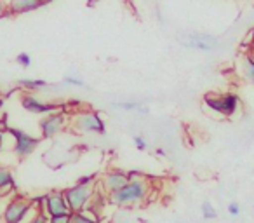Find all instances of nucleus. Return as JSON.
<instances>
[{"instance_id":"f257e3e1","label":"nucleus","mask_w":254,"mask_h":223,"mask_svg":"<svg viewBox=\"0 0 254 223\" xmlns=\"http://www.w3.org/2000/svg\"><path fill=\"white\" fill-rule=\"evenodd\" d=\"M150 195V183L143 176H136L131 173V180L127 181L120 190L110 194V202L119 208H127V206L141 204Z\"/></svg>"},{"instance_id":"5701e85b","label":"nucleus","mask_w":254,"mask_h":223,"mask_svg":"<svg viewBox=\"0 0 254 223\" xmlns=\"http://www.w3.org/2000/svg\"><path fill=\"white\" fill-rule=\"evenodd\" d=\"M228 215L230 216H239L240 215V206H239V202H230V204H228Z\"/></svg>"},{"instance_id":"4be33fe9","label":"nucleus","mask_w":254,"mask_h":223,"mask_svg":"<svg viewBox=\"0 0 254 223\" xmlns=\"http://www.w3.org/2000/svg\"><path fill=\"white\" fill-rule=\"evenodd\" d=\"M132 142H134V147L138 150H146V140L143 138V136H134V138H132Z\"/></svg>"},{"instance_id":"393cba45","label":"nucleus","mask_w":254,"mask_h":223,"mask_svg":"<svg viewBox=\"0 0 254 223\" xmlns=\"http://www.w3.org/2000/svg\"><path fill=\"white\" fill-rule=\"evenodd\" d=\"M5 11H7V7H5V4L2 2V0H0V16H4Z\"/></svg>"},{"instance_id":"4468645a","label":"nucleus","mask_w":254,"mask_h":223,"mask_svg":"<svg viewBox=\"0 0 254 223\" xmlns=\"http://www.w3.org/2000/svg\"><path fill=\"white\" fill-rule=\"evenodd\" d=\"M18 85L21 89H26L28 92L44 91V89L49 87V84L46 80H40V78H21V80H18Z\"/></svg>"},{"instance_id":"f3484780","label":"nucleus","mask_w":254,"mask_h":223,"mask_svg":"<svg viewBox=\"0 0 254 223\" xmlns=\"http://www.w3.org/2000/svg\"><path fill=\"white\" fill-rule=\"evenodd\" d=\"M70 223H99V220L87 211H78L70 213Z\"/></svg>"},{"instance_id":"aec40b11","label":"nucleus","mask_w":254,"mask_h":223,"mask_svg":"<svg viewBox=\"0 0 254 223\" xmlns=\"http://www.w3.org/2000/svg\"><path fill=\"white\" fill-rule=\"evenodd\" d=\"M63 82L66 85H73V87H84V80L82 78H78V77H71V75H66V77L63 78Z\"/></svg>"},{"instance_id":"7ed1b4c3","label":"nucleus","mask_w":254,"mask_h":223,"mask_svg":"<svg viewBox=\"0 0 254 223\" xmlns=\"http://www.w3.org/2000/svg\"><path fill=\"white\" fill-rule=\"evenodd\" d=\"M96 183L98 181H77L73 187L63 190V195L66 199V204L70 208V213L84 211L91 204L92 197L96 195Z\"/></svg>"},{"instance_id":"1a4fd4ad","label":"nucleus","mask_w":254,"mask_h":223,"mask_svg":"<svg viewBox=\"0 0 254 223\" xmlns=\"http://www.w3.org/2000/svg\"><path fill=\"white\" fill-rule=\"evenodd\" d=\"M40 202H42L40 209H42L47 216L70 215V208H68L63 192H51V194H46L40 199Z\"/></svg>"},{"instance_id":"412c9836","label":"nucleus","mask_w":254,"mask_h":223,"mask_svg":"<svg viewBox=\"0 0 254 223\" xmlns=\"http://www.w3.org/2000/svg\"><path fill=\"white\" fill-rule=\"evenodd\" d=\"M49 223H70V215L49 216Z\"/></svg>"},{"instance_id":"a211bd4d","label":"nucleus","mask_w":254,"mask_h":223,"mask_svg":"<svg viewBox=\"0 0 254 223\" xmlns=\"http://www.w3.org/2000/svg\"><path fill=\"white\" fill-rule=\"evenodd\" d=\"M200 213L204 220H216L218 218V211H216L214 204L211 201H204L200 206Z\"/></svg>"},{"instance_id":"a878e982","label":"nucleus","mask_w":254,"mask_h":223,"mask_svg":"<svg viewBox=\"0 0 254 223\" xmlns=\"http://www.w3.org/2000/svg\"><path fill=\"white\" fill-rule=\"evenodd\" d=\"M40 2H42V5H44V4H49V2H53V0H40Z\"/></svg>"},{"instance_id":"6ab92c4d","label":"nucleus","mask_w":254,"mask_h":223,"mask_svg":"<svg viewBox=\"0 0 254 223\" xmlns=\"http://www.w3.org/2000/svg\"><path fill=\"white\" fill-rule=\"evenodd\" d=\"M16 63L19 65V67L23 68H30V65H32V56H30L28 53H21L16 56Z\"/></svg>"},{"instance_id":"6e6552de","label":"nucleus","mask_w":254,"mask_h":223,"mask_svg":"<svg viewBox=\"0 0 254 223\" xmlns=\"http://www.w3.org/2000/svg\"><path fill=\"white\" fill-rule=\"evenodd\" d=\"M21 106L26 110V112L35 114V115H47V114H53V112H58V110H60V105H58V103L40 99L37 94L28 92V91L21 96Z\"/></svg>"},{"instance_id":"9b49d317","label":"nucleus","mask_w":254,"mask_h":223,"mask_svg":"<svg viewBox=\"0 0 254 223\" xmlns=\"http://www.w3.org/2000/svg\"><path fill=\"white\" fill-rule=\"evenodd\" d=\"M131 180V173H126V171H120V169H112L108 173H105L101 176V187L106 194H113V192L120 190L124 185H127V181Z\"/></svg>"},{"instance_id":"2eb2a0df","label":"nucleus","mask_w":254,"mask_h":223,"mask_svg":"<svg viewBox=\"0 0 254 223\" xmlns=\"http://www.w3.org/2000/svg\"><path fill=\"white\" fill-rule=\"evenodd\" d=\"M113 106L124 110V112H138V114H145V115L148 114V108L141 101H115Z\"/></svg>"},{"instance_id":"dca6fc26","label":"nucleus","mask_w":254,"mask_h":223,"mask_svg":"<svg viewBox=\"0 0 254 223\" xmlns=\"http://www.w3.org/2000/svg\"><path fill=\"white\" fill-rule=\"evenodd\" d=\"M242 75L247 82L254 84V53L246 54L242 58Z\"/></svg>"},{"instance_id":"bb28decb","label":"nucleus","mask_w":254,"mask_h":223,"mask_svg":"<svg viewBox=\"0 0 254 223\" xmlns=\"http://www.w3.org/2000/svg\"><path fill=\"white\" fill-rule=\"evenodd\" d=\"M2 211H4V208H0V223H2Z\"/></svg>"},{"instance_id":"b1692460","label":"nucleus","mask_w":254,"mask_h":223,"mask_svg":"<svg viewBox=\"0 0 254 223\" xmlns=\"http://www.w3.org/2000/svg\"><path fill=\"white\" fill-rule=\"evenodd\" d=\"M4 136H5V131H0V152L4 150Z\"/></svg>"},{"instance_id":"f8f14e48","label":"nucleus","mask_w":254,"mask_h":223,"mask_svg":"<svg viewBox=\"0 0 254 223\" xmlns=\"http://www.w3.org/2000/svg\"><path fill=\"white\" fill-rule=\"evenodd\" d=\"M42 5L40 0H9L7 11L12 14H25V12L35 11Z\"/></svg>"},{"instance_id":"9d476101","label":"nucleus","mask_w":254,"mask_h":223,"mask_svg":"<svg viewBox=\"0 0 254 223\" xmlns=\"http://www.w3.org/2000/svg\"><path fill=\"white\" fill-rule=\"evenodd\" d=\"M64 129V115L61 112H53V114L44 115L40 121V133L44 140H53Z\"/></svg>"},{"instance_id":"ddd939ff","label":"nucleus","mask_w":254,"mask_h":223,"mask_svg":"<svg viewBox=\"0 0 254 223\" xmlns=\"http://www.w3.org/2000/svg\"><path fill=\"white\" fill-rule=\"evenodd\" d=\"M14 188V176L9 169L0 167V199L5 197Z\"/></svg>"},{"instance_id":"423d86ee","label":"nucleus","mask_w":254,"mask_h":223,"mask_svg":"<svg viewBox=\"0 0 254 223\" xmlns=\"http://www.w3.org/2000/svg\"><path fill=\"white\" fill-rule=\"evenodd\" d=\"M7 131H9V135L12 136V142H14L12 152H14L19 159H25V157L32 155L37 150V147L40 145V138H35V136L28 135V133L21 131V129L9 128Z\"/></svg>"},{"instance_id":"20e7f679","label":"nucleus","mask_w":254,"mask_h":223,"mask_svg":"<svg viewBox=\"0 0 254 223\" xmlns=\"http://www.w3.org/2000/svg\"><path fill=\"white\" fill-rule=\"evenodd\" d=\"M204 105L211 112L219 114L223 117H232L235 115L237 108L240 105V99L235 92H219V94H205Z\"/></svg>"},{"instance_id":"0eeeda50","label":"nucleus","mask_w":254,"mask_h":223,"mask_svg":"<svg viewBox=\"0 0 254 223\" xmlns=\"http://www.w3.org/2000/svg\"><path fill=\"white\" fill-rule=\"evenodd\" d=\"M180 44L188 49H198V51H216L221 47L219 40L207 33H197V32H187L180 35Z\"/></svg>"},{"instance_id":"39448f33","label":"nucleus","mask_w":254,"mask_h":223,"mask_svg":"<svg viewBox=\"0 0 254 223\" xmlns=\"http://www.w3.org/2000/svg\"><path fill=\"white\" fill-rule=\"evenodd\" d=\"M71 126L75 131L82 133V135H89V133L103 135L105 133V122L96 112H77L71 117Z\"/></svg>"},{"instance_id":"f03ea898","label":"nucleus","mask_w":254,"mask_h":223,"mask_svg":"<svg viewBox=\"0 0 254 223\" xmlns=\"http://www.w3.org/2000/svg\"><path fill=\"white\" fill-rule=\"evenodd\" d=\"M40 208L35 206V201L25 197H12L2 211V223H25L39 213Z\"/></svg>"}]
</instances>
